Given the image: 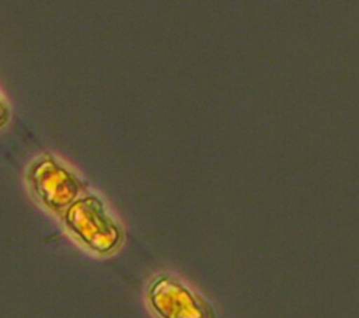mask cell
Wrapping results in <instances>:
<instances>
[{"label":"cell","mask_w":359,"mask_h":318,"mask_svg":"<svg viewBox=\"0 0 359 318\" xmlns=\"http://www.w3.org/2000/svg\"><path fill=\"white\" fill-rule=\"evenodd\" d=\"M60 220L76 242L98 256L115 254L125 238L121 224L95 193L81 195Z\"/></svg>","instance_id":"cell-1"},{"label":"cell","mask_w":359,"mask_h":318,"mask_svg":"<svg viewBox=\"0 0 359 318\" xmlns=\"http://www.w3.org/2000/svg\"><path fill=\"white\" fill-rule=\"evenodd\" d=\"M25 181L32 196L59 217L87 191L81 178L49 153L31 161L25 171Z\"/></svg>","instance_id":"cell-2"},{"label":"cell","mask_w":359,"mask_h":318,"mask_svg":"<svg viewBox=\"0 0 359 318\" xmlns=\"http://www.w3.org/2000/svg\"><path fill=\"white\" fill-rule=\"evenodd\" d=\"M144 301L154 318H216L212 304L170 272H160L147 282Z\"/></svg>","instance_id":"cell-3"}]
</instances>
